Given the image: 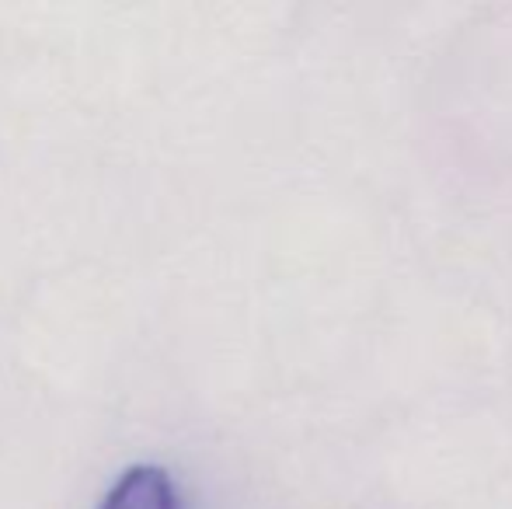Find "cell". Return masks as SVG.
I'll return each mask as SVG.
<instances>
[{"label": "cell", "mask_w": 512, "mask_h": 509, "mask_svg": "<svg viewBox=\"0 0 512 509\" xmlns=\"http://www.w3.org/2000/svg\"><path fill=\"white\" fill-rule=\"evenodd\" d=\"M98 509H182L175 478L157 464H133L112 482Z\"/></svg>", "instance_id": "obj_1"}]
</instances>
